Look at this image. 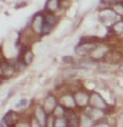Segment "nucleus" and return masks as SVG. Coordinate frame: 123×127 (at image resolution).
<instances>
[{
    "label": "nucleus",
    "mask_w": 123,
    "mask_h": 127,
    "mask_svg": "<svg viewBox=\"0 0 123 127\" xmlns=\"http://www.w3.org/2000/svg\"><path fill=\"white\" fill-rule=\"evenodd\" d=\"M96 18H98V22L100 23L102 26L107 27L108 30H110L119 19H122L110 5H106L103 3H102L100 8H99V11L96 13Z\"/></svg>",
    "instance_id": "obj_1"
},
{
    "label": "nucleus",
    "mask_w": 123,
    "mask_h": 127,
    "mask_svg": "<svg viewBox=\"0 0 123 127\" xmlns=\"http://www.w3.org/2000/svg\"><path fill=\"white\" fill-rule=\"evenodd\" d=\"M98 44V37H87L86 42L79 43L74 48V52L78 58H88L91 54V51L94 50V47Z\"/></svg>",
    "instance_id": "obj_2"
},
{
    "label": "nucleus",
    "mask_w": 123,
    "mask_h": 127,
    "mask_svg": "<svg viewBox=\"0 0 123 127\" xmlns=\"http://www.w3.org/2000/svg\"><path fill=\"white\" fill-rule=\"evenodd\" d=\"M74 96L76 102L78 110H84L90 106V98H91V91H88L86 87H75Z\"/></svg>",
    "instance_id": "obj_3"
},
{
    "label": "nucleus",
    "mask_w": 123,
    "mask_h": 127,
    "mask_svg": "<svg viewBox=\"0 0 123 127\" xmlns=\"http://www.w3.org/2000/svg\"><path fill=\"white\" fill-rule=\"evenodd\" d=\"M111 52V46L108 43L104 42H98V44L94 47V50L91 51L90 58L95 62H102L104 59H107V56Z\"/></svg>",
    "instance_id": "obj_4"
},
{
    "label": "nucleus",
    "mask_w": 123,
    "mask_h": 127,
    "mask_svg": "<svg viewBox=\"0 0 123 127\" xmlns=\"http://www.w3.org/2000/svg\"><path fill=\"white\" fill-rule=\"evenodd\" d=\"M90 106L91 107H95V108L106 110V111H108V112H110V110H111V106H110V103L107 102V99H106L103 95H102L99 91H96V90L91 91Z\"/></svg>",
    "instance_id": "obj_5"
},
{
    "label": "nucleus",
    "mask_w": 123,
    "mask_h": 127,
    "mask_svg": "<svg viewBox=\"0 0 123 127\" xmlns=\"http://www.w3.org/2000/svg\"><path fill=\"white\" fill-rule=\"evenodd\" d=\"M58 96H59V103L66 110H78V106H76V102H75V96H74V91L72 90L62 91L60 94H58Z\"/></svg>",
    "instance_id": "obj_6"
},
{
    "label": "nucleus",
    "mask_w": 123,
    "mask_h": 127,
    "mask_svg": "<svg viewBox=\"0 0 123 127\" xmlns=\"http://www.w3.org/2000/svg\"><path fill=\"white\" fill-rule=\"evenodd\" d=\"M19 67L16 66L15 63H12L11 60L4 59L1 62V66H0V75H1L3 80H8V79H12L18 74Z\"/></svg>",
    "instance_id": "obj_7"
},
{
    "label": "nucleus",
    "mask_w": 123,
    "mask_h": 127,
    "mask_svg": "<svg viewBox=\"0 0 123 127\" xmlns=\"http://www.w3.org/2000/svg\"><path fill=\"white\" fill-rule=\"evenodd\" d=\"M44 15L46 12H36L35 15L32 16V20L30 23L31 30L35 32V35L37 37L43 36V28H44Z\"/></svg>",
    "instance_id": "obj_8"
},
{
    "label": "nucleus",
    "mask_w": 123,
    "mask_h": 127,
    "mask_svg": "<svg viewBox=\"0 0 123 127\" xmlns=\"http://www.w3.org/2000/svg\"><path fill=\"white\" fill-rule=\"evenodd\" d=\"M59 23V18H58V13H50L46 12L44 15V28H43V36L44 35H50L54 31V28L58 26Z\"/></svg>",
    "instance_id": "obj_9"
},
{
    "label": "nucleus",
    "mask_w": 123,
    "mask_h": 127,
    "mask_svg": "<svg viewBox=\"0 0 123 127\" xmlns=\"http://www.w3.org/2000/svg\"><path fill=\"white\" fill-rule=\"evenodd\" d=\"M42 104L48 114H52V112L55 111V108L58 107V104H59V96H58L56 94L50 92V94H47L46 96L43 98Z\"/></svg>",
    "instance_id": "obj_10"
},
{
    "label": "nucleus",
    "mask_w": 123,
    "mask_h": 127,
    "mask_svg": "<svg viewBox=\"0 0 123 127\" xmlns=\"http://www.w3.org/2000/svg\"><path fill=\"white\" fill-rule=\"evenodd\" d=\"M32 115L35 116L37 121H39L40 126H42V127H46L47 119H48V115H50V114L46 111V110H44L42 103H40V104H35V106H33V108H32Z\"/></svg>",
    "instance_id": "obj_11"
},
{
    "label": "nucleus",
    "mask_w": 123,
    "mask_h": 127,
    "mask_svg": "<svg viewBox=\"0 0 123 127\" xmlns=\"http://www.w3.org/2000/svg\"><path fill=\"white\" fill-rule=\"evenodd\" d=\"M86 111L88 112V115L92 118V121L95 123L102 121V119H106L108 118V111H106V110H102V108H95V107H91V106H88L87 108H84Z\"/></svg>",
    "instance_id": "obj_12"
},
{
    "label": "nucleus",
    "mask_w": 123,
    "mask_h": 127,
    "mask_svg": "<svg viewBox=\"0 0 123 127\" xmlns=\"http://www.w3.org/2000/svg\"><path fill=\"white\" fill-rule=\"evenodd\" d=\"M63 1L62 0H47L46 5H44V12H50V13H59L62 9Z\"/></svg>",
    "instance_id": "obj_13"
},
{
    "label": "nucleus",
    "mask_w": 123,
    "mask_h": 127,
    "mask_svg": "<svg viewBox=\"0 0 123 127\" xmlns=\"http://www.w3.org/2000/svg\"><path fill=\"white\" fill-rule=\"evenodd\" d=\"M79 127H95V122L86 110H79Z\"/></svg>",
    "instance_id": "obj_14"
},
{
    "label": "nucleus",
    "mask_w": 123,
    "mask_h": 127,
    "mask_svg": "<svg viewBox=\"0 0 123 127\" xmlns=\"http://www.w3.org/2000/svg\"><path fill=\"white\" fill-rule=\"evenodd\" d=\"M19 60H22L23 63L28 67V66H31V64L33 63V60H35V54H33V51L31 48H26V50L22 51Z\"/></svg>",
    "instance_id": "obj_15"
},
{
    "label": "nucleus",
    "mask_w": 123,
    "mask_h": 127,
    "mask_svg": "<svg viewBox=\"0 0 123 127\" xmlns=\"http://www.w3.org/2000/svg\"><path fill=\"white\" fill-rule=\"evenodd\" d=\"M110 31H111V33H112L114 36L122 37V36H123V18L119 19L118 22L110 28Z\"/></svg>",
    "instance_id": "obj_16"
},
{
    "label": "nucleus",
    "mask_w": 123,
    "mask_h": 127,
    "mask_svg": "<svg viewBox=\"0 0 123 127\" xmlns=\"http://www.w3.org/2000/svg\"><path fill=\"white\" fill-rule=\"evenodd\" d=\"M55 127H68L67 116H55Z\"/></svg>",
    "instance_id": "obj_17"
},
{
    "label": "nucleus",
    "mask_w": 123,
    "mask_h": 127,
    "mask_svg": "<svg viewBox=\"0 0 123 127\" xmlns=\"http://www.w3.org/2000/svg\"><path fill=\"white\" fill-rule=\"evenodd\" d=\"M110 7L118 13L119 16H121V18H123V0H122V1L115 3V4H112V5H110Z\"/></svg>",
    "instance_id": "obj_18"
},
{
    "label": "nucleus",
    "mask_w": 123,
    "mask_h": 127,
    "mask_svg": "<svg viewBox=\"0 0 123 127\" xmlns=\"http://www.w3.org/2000/svg\"><path fill=\"white\" fill-rule=\"evenodd\" d=\"M66 112H67V110L59 103V104H58V107L55 108V111H54L52 114L55 115V116H64V115H66Z\"/></svg>",
    "instance_id": "obj_19"
},
{
    "label": "nucleus",
    "mask_w": 123,
    "mask_h": 127,
    "mask_svg": "<svg viewBox=\"0 0 123 127\" xmlns=\"http://www.w3.org/2000/svg\"><path fill=\"white\" fill-rule=\"evenodd\" d=\"M46 127H55V115H54V114H50L48 115Z\"/></svg>",
    "instance_id": "obj_20"
}]
</instances>
